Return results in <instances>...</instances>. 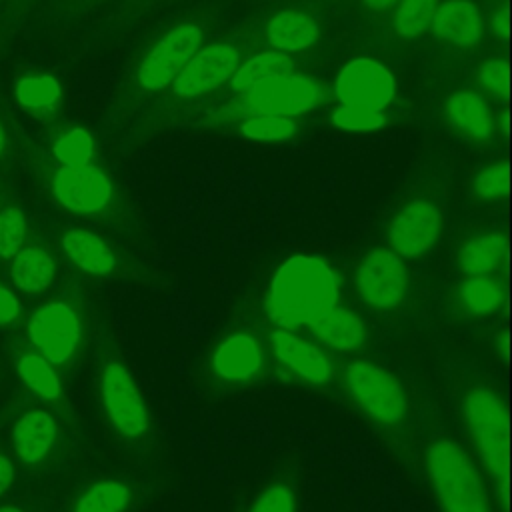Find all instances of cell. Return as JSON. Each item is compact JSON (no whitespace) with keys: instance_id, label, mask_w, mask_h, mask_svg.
Masks as SVG:
<instances>
[{"instance_id":"6da1fadb","label":"cell","mask_w":512,"mask_h":512,"mask_svg":"<svg viewBox=\"0 0 512 512\" xmlns=\"http://www.w3.org/2000/svg\"><path fill=\"white\" fill-rule=\"evenodd\" d=\"M338 296L340 280L334 268L320 256L296 254L274 272L266 312L280 328H312L338 304Z\"/></svg>"},{"instance_id":"7a4b0ae2","label":"cell","mask_w":512,"mask_h":512,"mask_svg":"<svg viewBox=\"0 0 512 512\" xmlns=\"http://www.w3.org/2000/svg\"><path fill=\"white\" fill-rule=\"evenodd\" d=\"M426 472L442 512H492L476 464L454 440L438 438L430 444Z\"/></svg>"},{"instance_id":"3957f363","label":"cell","mask_w":512,"mask_h":512,"mask_svg":"<svg viewBox=\"0 0 512 512\" xmlns=\"http://www.w3.org/2000/svg\"><path fill=\"white\" fill-rule=\"evenodd\" d=\"M462 414L472 442L490 472L508 496V412L506 404L490 386H474L462 400Z\"/></svg>"},{"instance_id":"277c9868","label":"cell","mask_w":512,"mask_h":512,"mask_svg":"<svg viewBox=\"0 0 512 512\" xmlns=\"http://www.w3.org/2000/svg\"><path fill=\"white\" fill-rule=\"evenodd\" d=\"M344 382L354 404L374 422L396 426L406 418L408 400L404 388L386 368L358 360L346 368Z\"/></svg>"},{"instance_id":"5b68a950","label":"cell","mask_w":512,"mask_h":512,"mask_svg":"<svg viewBox=\"0 0 512 512\" xmlns=\"http://www.w3.org/2000/svg\"><path fill=\"white\" fill-rule=\"evenodd\" d=\"M100 396L104 412L118 434L124 438H140L146 434L150 424L148 408L124 364L112 360L102 368Z\"/></svg>"},{"instance_id":"8992f818","label":"cell","mask_w":512,"mask_h":512,"mask_svg":"<svg viewBox=\"0 0 512 512\" xmlns=\"http://www.w3.org/2000/svg\"><path fill=\"white\" fill-rule=\"evenodd\" d=\"M320 84L304 74L284 72L246 92V106L256 114L298 116L322 102Z\"/></svg>"},{"instance_id":"52a82bcc","label":"cell","mask_w":512,"mask_h":512,"mask_svg":"<svg viewBox=\"0 0 512 512\" xmlns=\"http://www.w3.org/2000/svg\"><path fill=\"white\" fill-rule=\"evenodd\" d=\"M408 288V272L402 258L388 248L370 250L356 270V290L364 304L376 310L396 308Z\"/></svg>"},{"instance_id":"ba28073f","label":"cell","mask_w":512,"mask_h":512,"mask_svg":"<svg viewBox=\"0 0 512 512\" xmlns=\"http://www.w3.org/2000/svg\"><path fill=\"white\" fill-rule=\"evenodd\" d=\"M32 344L50 364H66L82 338L78 312L66 302H48L40 306L28 324Z\"/></svg>"},{"instance_id":"9c48e42d","label":"cell","mask_w":512,"mask_h":512,"mask_svg":"<svg viewBox=\"0 0 512 512\" xmlns=\"http://www.w3.org/2000/svg\"><path fill=\"white\" fill-rule=\"evenodd\" d=\"M202 42V30L194 24H180L166 32L150 50L138 70V80L148 90H160L178 76Z\"/></svg>"},{"instance_id":"30bf717a","label":"cell","mask_w":512,"mask_h":512,"mask_svg":"<svg viewBox=\"0 0 512 512\" xmlns=\"http://www.w3.org/2000/svg\"><path fill=\"white\" fill-rule=\"evenodd\" d=\"M442 230L438 208L422 198L408 202L390 222L388 240L400 258H420L436 244Z\"/></svg>"},{"instance_id":"8fae6325","label":"cell","mask_w":512,"mask_h":512,"mask_svg":"<svg viewBox=\"0 0 512 512\" xmlns=\"http://www.w3.org/2000/svg\"><path fill=\"white\" fill-rule=\"evenodd\" d=\"M394 90L396 86L390 70L370 58L352 60L336 78V96L340 104L382 110L390 104Z\"/></svg>"},{"instance_id":"7c38bea8","label":"cell","mask_w":512,"mask_h":512,"mask_svg":"<svg viewBox=\"0 0 512 512\" xmlns=\"http://www.w3.org/2000/svg\"><path fill=\"white\" fill-rule=\"evenodd\" d=\"M52 192L66 210L94 214L108 206L112 184L108 176L92 164L62 166L52 180Z\"/></svg>"},{"instance_id":"4fadbf2b","label":"cell","mask_w":512,"mask_h":512,"mask_svg":"<svg viewBox=\"0 0 512 512\" xmlns=\"http://www.w3.org/2000/svg\"><path fill=\"white\" fill-rule=\"evenodd\" d=\"M240 66V54L228 44H212L194 52L186 66L172 80L174 92L184 98L204 94L232 78Z\"/></svg>"},{"instance_id":"5bb4252c","label":"cell","mask_w":512,"mask_h":512,"mask_svg":"<svg viewBox=\"0 0 512 512\" xmlns=\"http://www.w3.org/2000/svg\"><path fill=\"white\" fill-rule=\"evenodd\" d=\"M270 348L274 356L300 380L314 386H324L334 380V368L324 350L292 330H274L270 334Z\"/></svg>"},{"instance_id":"9a60e30c","label":"cell","mask_w":512,"mask_h":512,"mask_svg":"<svg viewBox=\"0 0 512 512\" xmlns=\"http://www.w3.org/2000/svg\"><path fill=\"white\" fill-rule=\"evenodd\" d=\"M264 368V350L248 332L228 334L212 354V370L224 382L240 384L256 378Z\"/></svg>"},{"instance_id":"2e32d148","label":"cell","mask_w":512,"mask_h":512,"mask_svg":"<svg viewBox=\"0 0 512 512\" xmlns=\"http://www.w3.org/2000/svg\"><path fill=\"white\" fill-rule=\"evenodd\" d=\"M434 32L462 48L474 46L482 36V18L470 0H446L434 12Z\"/></svg>"},{"instance_id":"e0dca14e","label":"cell","mask_w":512,"mask_h":512,"mask_svg":"<svg viewBox=\"0 0 512 512\" xmlns=\"http://www.w3.org/2000/svg\"><path fill=\"white\" fill-rule=\"evenodd\" d=\"M62 248L68 260L82 272L94 276H106L116 268V256L112 248L94 232L74 228L62 236Z\"/></svg>"},{"instance_id":"ac0fdd59","label":"cell","mask_w":512,"mask_h":512,"mask_svg":"<svg viewBox=\"0 0 512 512\" xmlns=\"http://www.w3.org/2000/svg\"><path fill=\"white\" fill-rule=\"evenodd\" d=\"M56 440V422L46 410L26 412L14 426V448L22 462L36 464Z\"/></svg>"},{"instance_id":"d6986e66","label":"cell","mask_w":512,"mask_h":512,"mask_svg":"<svg viewBox=\"0 0 512 512\" xmlns=\"http://www.w3.org/2000/svg\"><path fill=\"white\" fill-rule=\"evenodd\" d=\"M508 242L502 232H484L466 240L458 252V268L466 276H488L506 262Z\"/></svg>"},{"instance_id":"ffe728a7","label":"cell","mask_w":512,"mask_h":512,"mask_svg":"<svg viewBox=\"0 0 512 512\" xmlns=\"http://www.w3.org/2000/svg\"><path fill=\"white\" fill-rule=\"evenodd\" d=\"M312 330L324 346L338 352L358 350L366 342V326L360 316L338 304Z\"/></svg>"},{"instance_id":"44dd1931","label":"cell","mask_w":512,"mask_h":512,"mask_svg":"<svg viewBox=\"0 0 512 512\" xmlns=\"http://www.w3.org/2000/svg\"><path fill=\"white\" fill-rule=\"evenodd\" d=\"M318 24L304 12L286 10L268 22V42L282 52H298L318 40Z\"/></svg>"},{"instance_id":"7402d4cb","label":"cell","mask_w":512,"mask_h":512,"mask_svg":"<svg viewBox=\"0 0 512 512\" xmlns=\"http://www.w3.org/2000/svg\"><path fill=\"white\" fill-rule=\"evenodd\" d=\"M12 258L14 260L10 266V278L20 290L30 294L42 292L54 280L56 266L48 252L30 246L20 248Z\"/></svg>"},{"instance_id":"603a6c76","label":"cell","mask_w":512,"mask_h":512,"mask_svg":"<svg viewBox=\"0 0 512 512\" xmlns=\"http://www.w3.org/2000/svg\"><path fill=\"white\" fill-rule=\"evenodd\" d=\"M448 118L456 130L470 138L484 140L492 132V116L482 96L474 92H458L448 100Z\"/></svg>"},{"instance_id":"cb8c5ba5","label":"cell","mask_w":512,"mask_h":512,"mask_svg":"<svg viewBox=\"0 0 512 512\" xmlns=\"http://www.w3.org/2000/svg\"><path fill=\"white\" fill-rule=\"evenodd\" d=\"M132 502V490L122 480H100L86 488L72 512H126Z\"/></svg>"},{"instance_id":"d4e9b609","label":"cell","mask_w":512,"mask_h":512,"mask_svg":"<svg viewBox=\"0 0 512 512\" xmlns=\"http://www.w3.org/2000/svg\"><path fill=\"white\" fill-rule=\"evenodd\" d=\"M292 72V60L282 52H262L248 62L240 64L232 74L230 82L236 92H248L260 82L274 78L278 74Z\"/></svg>"},{"instance_id":"484cf974","label":"cell","mask_w":512,"mask_h":512,"mask_svg":"<svg viewBox=\"0 0 512 512\" xmlns=\"http://www.w3.org/2000/svg\"><path fill=\"white\" fill-rule=\"evenodd\" d=\"M504 302V286L488 276H468L460 286V304L474 316H490Z\"/></svg>"},{"instance_id":"4316f807","label":"cell","mask_w":512,"mask_h":512,"mask_svg":"<svg viewBox=\"0 0 512 512\" xmlns=\"http://www.w3.org/2000/svg\"><path fill=\"white\" fill-rule=\"evenodd\" d=\"M18 374L22 382L40 398L56 400L62 394V384L56 372L52 370L50 362L40 354H24L18 360Z\"/></svg>"},{"instance_id":"83f0119b","label":"cell","mask_w":512,"mask_h":512,"mask_svg":"<svg viewBox=\"0 0 512 512\" xmlns=\"http://www.w3.org/2000/svg\"><path fill=\"white\" fill-rule=\"evenodd\" d=\"M436 8L438 0H402L394 18L396 32L406 38L426 32L432 24Z\"/></svg>"},{"instance_id":"f1b7e54d","label":"cell","mask_w":512,"mask_h":512,"mask_svg":"<svg viewBox=\"0 0 512 512\" xmlns=\"http://www.w3.org/2000/svg\"><path fill=\"white\" fill-rule=\"evenodd\" d=\"M60 96V84L52 76H30L16 84V98L26 108H48Z\"/></svg>"},{"instance_id":"f546056e","label":"cell","mask_w":512,"mask_h":512,"mask_svg":"<svg viewBox=\"0 0 512 512\" xmlns=\"http://www.w3.org/2000/svg\"><path fill=\"white\" fill-rule=\"evenodd\" d=\"M94 146L92 136L84 128H72L62 134L54 144V154L64 166L90 164Z\"/></svg>"},{"instance_id":"4dcf8cb0","label":"cell","mask_w":512,"mask_h":512,"mask_svg":"<svg viewBox=\"0 0 512 512\" xmlns=\"http://www.w3.org/2000/svg\"><path fill=\"white\" fill-rule=\"evenodd\" d=\"M332 122L342 130L352 132H368L382 128L386 122V116L378 108H366V106H354V104H340L334 114Z\"/></svg>"},{"instance_id":"1f68e13d","label":"cell","mask_w":512,"mask_h":512,"mask_svg":"<svg viewBox=\"0 0 512 512\" xmlns=\"http://www.w3.org/2000/svg\"><path fill=\"white\" fill-rule=\"evenodd\" d=\"M242 132L254 140H286L296 132V124L286 116L256 114L242 124Z\"/></svg>"},{"instance_id":"d6a6232c","label":"cell","mask_w":512,"mask_h":512,"mask_svg":"<svg viewBox=\"0 0 512 512\" xmlns=\"http://www.w3.org/2000/svg\"><path fill=\"white\" fill-rule=\"evenodd\" d=\"M26 218L20 208L0 210V256L12 258L24 244Z\"/></svg>"},{"instance_id":"836d02e7","label":"cell","mask_w":512,"mask_h":512,"mask_svg":"<svg viewBox=\"0 0 512 512\" xmlns=\"http://www.w3.org/2000/svg\"><path fill=\"white\" fill-rule=\"evenodd\" d=\"M248 512H296V496L286 484H272L254 500Z\"/></svg>"},{"instance_id":"e575fe53","label":"cell","mask_w":512,"mask_h":512,"mask_svg":"<svg viewBox=\"0 0 512 512\" xmlns=\"http://www.w3.org/2000/svg\"><path fill=\"white\" fill-rule=\"evenodd\" d=\"M474 190L484 200L502 198L508 192V166L494 164L484 168L474 180Z\"/></svg>"},{"instance_id":"d590c367","label":"cell","mask_w":512,"mask_h":512,"mask_svg":"<svg viewBox=\"0 0 512 512\" xmlns=\"http://www.w3.org/2000/svg\"><path fill=\"white\" fill-rule=\"evenodd\" d=\"M478 82L494 92V94H506L508 88V64L502 60H488L478 70Z\"/></svg>"},{"instance_id":"8d00e7d4","label":"cell","mask_w":512,"mask_h":512,"mask_svg":"<svg viewBox=\"0 0 512 512\" xmlns=\"http://www.w3.org/2000/svg\"><path fill=\"white\" fill-rule=\"evenodd\" d=\"M20 314L18 298L0 284V326L10 324Z\"/></svg>"},{"instance_id":"74e56055","label":"cell","mask_w":512,"mask_h":512,"mask_svg":"<svg viewBox=\"0 0 512 512\" xmlns=\"http://www.w3.org/2000/svg\"><path fill=\"white\" fill-rule=\"evenodd\" d=\"M14 480V466L8 458L0 456V494H4Z\"/></svg>"},{"instance_id":"f35d334b","label":"cell","mask_w":512,"mask_h":512,"mask_svg":"<svg viewBox=\"0 0 512 512\" xmlns=\"http://www.w3.org/2000/svg\"><path fill=\"white\" fill-rule=\"evenodd\" d=\"M396 0H364V4L372 10H386L388 6H392Z\"/></svg>"},{"instance_id":"ab89813d","label":"cell","mask_w":512,"mask_h":512,"mask_svg":"<svg viewBox=\"0 0 512 512\" xmlns=\"http://www.w3.org/2000/svg\"><path fill=\"white\" fill-rule=\"evenodd\" d=\"M0 512H22V510L16 506H0Z\"/></svg>"},{"instance_id":"60d3db41","label":"cell","mask_w":512,"mask_h":512,"mask_svg":"<svg viewBox=\"0 0 512 512\" xmlns=\"http://www.w3.org/2000/svg\"><path fill=\"white\" fill-rule=\"evenodd\" d=\"M2 148H4V130L0 126V152H2Z\"/></svg>"}]
</instances>
